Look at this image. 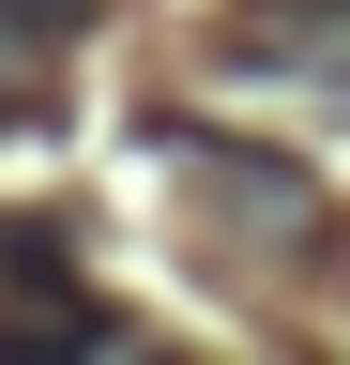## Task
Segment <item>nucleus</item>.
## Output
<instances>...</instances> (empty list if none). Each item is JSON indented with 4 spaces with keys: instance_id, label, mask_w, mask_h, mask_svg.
Returning a JSON list of instances; mask_svg holds the SVG:
<instances>
[{
    "instance_id": "f03ea898",
    "label": "nucleus",
    "mask_w": 350,
    "mask_h": 365,
    "mask_svg": "<svg viewBox=\"0 0 350 365\" xmlns=\"http://www.w3.org/2000/svg\"><path fill=\"white\" fill-rule=\"evenodd\" d=\"M92 16V0H0V122H31L61 91V31Z\"/></svg>"
},
{
    "instance_id": "f257e3e1",
    "label": "nucleus",
    "mask_w": 350,
    "mask_h": 365,
    "mask_svg": "<svg viewBox=\"0 0 350 365\" xmlns=\"http://www.w3.org/2000/svg\"><path fill=\"white\" fill-rule=\"evenodd\" d=\"M229 61L244 76H320V91H350V0H259V16L229 31Z\"/></svg>"
}]
</instances>
